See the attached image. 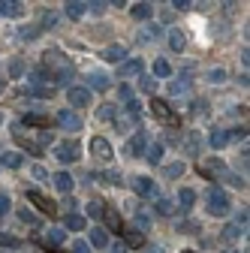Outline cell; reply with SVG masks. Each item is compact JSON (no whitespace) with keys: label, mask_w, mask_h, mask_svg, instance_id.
Returning a JSON list of instances; mask_svg holds the SVG:
<instances>
[{"label":"cell","mask_w":250,"mask_h":253,"mask_svg":"<svg viewBox=\"0 0 250 253\" xmlns=\"http://www.w3.org/2000/svg\"><path fill=\"white\" fill-rule=\"evenodd\" d=\"M151 112H154V118H157L160 124L172 126V130H178V126H181V118H178V115L169 109V103L160 100V97H154V100H151Z\"/></svg>","instance_id":"6da1fadb"},{"label":"cell","mask_w":250,"mask_h":253,"mask_svg":"<svg viewBox=\"0 0 250 253\" xmlns=\"http://www.w3.org/2000/svg\"><path fill=\"white\" fill-rule=\"evenodd\" d=\"M229 208H232V202H229V196H226V190L211 187V190H208V214L220 217V214H226Z\"/></svg>","instance_id":"7a4b0ae2"},{"label":"cell","mask_w":250,"mask_h":253,"mask_svg":"<svg viewBox=\"0 0 250 253\" xmlns=\"http://www.w3.org/2000/svg\"><path fill=\"white\" fill-rule=\"evenodd\" d=\"M196 169H199V175L202 178H220L223 172H226V166H223V160H220V157H205V160H199L196 163Z\"/></svg>","instance_id":"3957f363"},{"label":"cell","mask_w":250,"mask_h":253,"mask_svg":"<svg viewBox=\"0 0 250 253\" xmlns=\"http://www.w3.org/2000/svg\"><path fill=\"white\" fill-rule=\"evenodd\" d=\"M103 223H106V232H118V235L127 232V226H124V220H121L118 208H112V205L103 208Z\"/></svg>","instance_id":"277c9868"},{"label":"cell","mask_w":250,"mask_h":253,"mask_svg":"<svg viewBox=\"0 0 250 253\" xmlns=\"http://www.w3.org/2000/svg\"><path fill=\"white\" fill-rule=\"evenodd\" d=\"M54 157H57L60 163H76V160H79V142H76V139L60 142V145L54 148Z\"/></svg>","instance_id":"5b68a950"},{"label":"cell","mask_w":250,"mask_h":253,"mask_svg":"<svg viewBox=\"0 0 250 253\" xmlns=\"http://www.w3.org/2000/svg\"><path fill=\"white\" fill-rule=\"evenodd\" d=\"M90 154L97 157V160H112V145H109V139H103V136H93L90 139Z\"/></svg>","instance_id":"8992f818"},{"label":"cell","mask_w":250,"mask_h":253,"mask_svg":"<svg viewBox=\"0 0 250 253\" xmlns=\"http://www.w3.org/2000/svg\"><path fill=\"white\" fill-rule=\"evenodd\" d=\"M133 190L142 196V199H148V196H157V184H154L148 175H136L133 178Z\"/></svg>","instance_id":"52a82bcc"},{"label":"cell","mask_w":250,"mask_h":253,"mask_svg":"<svg viewBox=\"0 0 250 253\" xmlns=\"http://www.w3.org/2000/svg\"><path fill=\"white\" fill-rule=\"evenodd\" d=\"M57 124L64 126V130H70V133H79V130H82V118H79L76 112H70V109L57 112Z\"/></svg>","instance_id":"ba28073f"},{"label":"cell","mask_w":250,"mask_h":253,"mask_svg":"<svg viewBox=\"0 0 250 253\" xmlns=\"http://www.w3.org/2000/svg\"><path fill=\"white\" fill-rule=\"evenodd\" d=\"M27 202H34V205H37V208H40L42 214H54V202H51L48 196H42L40 190H34V187L27 190Z\"/></svg>","instance_id":"9c48e42d"},{"label":"cell","mask_w":250,"mask_h":253,"mask_svg":"<svg viewBox=\"0 0 250 253\" xmlns=\"http://www.w3.org/2000/svg\"><path fill=\"white\" fill-rule=\"evenodd\" d=\"M67 100H70V106H90V90L82 84H73L67 90Z\"/></svg>","instance_id":"30bf717a"},{"label":"cell","mask_w":250,"mask_h":253,"mask_svg":"<svg viewBox=\"0 0 250 253\" xmlns=\"http://www.w3.org/2000/svg\"><path fill=\"white\" fill-rule=\"evenodd\" d=\"M145 148H148V133L139 130V133L127 142V154H130V157H145Z\"/></svg>","instance_id":"8fae6325"},{"label":"cell","mask_w":250,"mask_h":253,"mask_svg":"<svg viewBox=\"0 0 250 253\" xmlns=\"http://www.w3.org/2000/svg\"><path fill=\"white\" fill-rule=\"evenodd\" d=\"M106 63H124V57H127V48H124L121 42H112V45H106L103 48V54H100Z\"/></svg>","instance_id":"7c38bea8"},{"label":"cell","mask_w":250,"mask_h":253,"mask_svg":"<svg viewBox=\"0 0 250 253\" xmlns=\"http://www.w3.org/2000/svg\"><path fill=\"white\" fill-rule=\"evenodd\" d=\"M24 15V3L15 0H0V18H21Z\"/></svg>","instance_id":"4fadbf2b"},{"label":"cell","mask_w":250,"mask_h":253,"mask_svg":"<svg viewBox=\"0 0 250 253\" xmlns=\"http://www.w3.org/2000/svg\"><path fill=\"white\" fill-rule=\"evenodd\" d=\"M142 70H145V63H142L139 57H130V60H124V63H121V79L142 76Z\"/></svg>","instance_id":"5bb4252c"},{"label":"cell","mask_w":250,"mask_h":253,"mask_svg":"<svg viewBox=\"0 0 250 253\" xmlns=\"http://www.w3.org/2000/svg\"><path fill=\"white\" fill-rule=\"evenodd\" d=\"M64 238H67V229H60V226H48V232H45L42 244L51 250V247H60V244H64Z\"/></svg>","instance_id":"9a60e30c"},{"label":"cell","mask_w":250,"mask_h":253,"mask_svg":"<svg viewBox=\"0 0 250 253\" xmlns=\"http://www.w3.org/2000/svg\"><path fill=\"white\" fill-rule=\"evenodd\" d=\"M109 87H112V82H109L106 73H90L87 76V90H109Z\"/></svg>","instance_id":"2e32d148"},{"label":"cell","mask_w":250,"mask_h":253,"mask_svg":"<svg viewBox=\"0 0 250 253\" xmlns=\"http://www.w3.org/2000/svg\"><path fill=\"white\" fill-rule=\"evenodd\" d=\"M127 250H139V247H145V235L142 232H136V229H130V232H124V241H121Z\"/></svg>","instance_id":"e0dca14e"},{"label":"cell","mask_w":250,"mask_h":253,"mask_svg":"<svg viewBox=\"0 0 250 253\" xmlns=\"http://www.w3.org/2000/svg\"><path fill=\"white\" fill-rule=\"evenodd\" d=\"M21 163H24V157L18 151H3L0 154V166H6V169H18Z\"/></svg>","instance_id":"ac0fdd59"},{"label":"cell","mask_w":250,"mask_h":253,"mask_svg":"<svg viewBox=\"0 0 250 253\" xmlns=\"http://www.w3.org/2000/svg\"><path fill=\"white\" fill-rule=\"evenodd\" d=\"M178 202H181V208H184V211H190V208L196 205V190H193V187H181Z\"/></svg>","instance_id":"d6986e66"},{"label":"cell","mask_w":250,"mask_h":253,"mask_svg":"<svg viewBox=\"0 0 250 253\" xmlns=\"http://www.w3.org/2000/svg\"><path fill=\"white\" fill-rule=\"evenodd\" d=\"M169 90H172V97L175 93H187L190 90V73H181L175 82H169Z\"/></svg>","instance_id":"ffe728a7"},{"label":"cell","mask_w":250,"mask_h":253,"mask_svg":"<svg viewBox=\"0 0 250 253\" xmlns=\"http://www.w3.org/2000/svg\"><path fill=\"white\" fill-rule=\"evenodd\" d=\"M51 178H54V187L60 190V193H70V190H73V175L57 172V175H51Z\"/></svg>","instance_id":"44dd1931"},{"label":"cell","mask_w":250,"mask_h":253,"mask_svg":"<svg viewBox=\"0 0 250 253\" xmlns=\"http://www.w3.org/2000/svg\"><path fill=\"white\" fill-rule=\"evenodd\" d=\"M145 157H148V163H154V166H157V163L163 160V145H160V142L148 145V148H145Z\"/></svg>","instance_id":"7402d4cb"},{"label":"cell","mask_w":250,"mask_h":253,"mask_svg":"<svg viewBox=\"0 0 250 253\" xmlns=\"http://www.w3.org/2000/svg\"><path fill=\"white\" fill-rule=\"evenodd\" d=\"M21 124H27V126H40V130H45V126H51V118H45V115H24V121Z\"/></svg>","instance_id":"603a6c76"},{"label":"cell","mask_w":250,"mask_h":253,"mask_svg":"<svg viewBox=\"0 0 250 253\" xmlns=\"http://www.w3.org/2000/svg\"><path fill=\"white\" fill-rule=\"evenodd\" d=\"M226 142H229V130H214V133H211V148H214V151H220Z\"/></svg>","instance_id":"cb8c5ba5"},{"label":"cell","mask_w":250,"mask_h":253,"mask_svg":"<svg viewBox=\"0 0 250 253\" xmlns=\"http://www.w3.org/2000/svg\"><path fill=\"white\" fill-rule=\"evenodd\" d=\"M64 226H67V229H73V232H82V229H84V217H82V214H67Z\"/></svg>","instance_id":"d4e9b609"},{"label":"cell","mask_w":250,"mask_h":253,"mask_svg":"<svg viewBox=\"0 0 250 253\" xmlns=\"http://www.w3.org/2000/svg\"><path fill=\"white\" fill-rule=\"evenodd\" d=\"M64 9H67V15H70V18H82V15H84V9H87V3H79V0H70V3H67Z\"/></svg>","instance_id":"484cf974"},{"label":"cell","mask_w":250,"mask_h":253,"mask_svg":"<svg viewBox=\"0 0 250 253\" xmlns=\"http://www.w3.org/2000/svg\"><path fill=\"white\" fill-rule=\"evenodd\" d=\"M184 45H187L184 34H181V30H172V34H169V48L172 51H184Z\"/></svg>","instance_id":"4316f807"},{"label":"cell","mask_w":250,"mask_h":253,"mask_svg":"<svg viewBox=\"0 0 250 253\" xmlns=\"http://www.w3.org/2000/svg\"><path fill=\"white\" fill-rule=\"evenodd\" d=\"M90 244H93V247H106V244H109V232L97 226V229L90 232Z\"/></svg>","instance_id":"83f0119b"},{"label":"cell","mask_w":250,"mask_h":253,"mask_svg":"<svg viewBox=\"0 0 250 253\" xmlns=\"http://www.w3.org/2000/svg\"><path fill=\"white\" fill-rule=\"evenodd\" d=\"M130 12H133V18H151L154 15V6L151 3H136Z\"/></svg>","instance_id":"f1b7e54d"},{"label":"cell","mask_w":250,"mask_h":253,"mask_svg":"<svg viewBox=\"0 0 250 253\" xmlns=\"http://www.w3.org/2000/svg\"><path fill=\"white\" fill-rule=\"evenodd\" d=\"M154 76H157V79H169L172 76V67H169L166 60H154Z\"/></svg>","instance_id":"f546056e"},{"label":"cell","mask_w":250,"mask_h":253,"mask_svg":"<svg viewBox=\"0 0 250 253\" xmlns=\"http://www.w3.org/2000/svg\"><path fill=\"white\" fill-rule=\"evenodd\" d=\"M18 220H21V223H27V226H40V220H37V214L30 211V208H21V211H18Z\"/></svg>","instance_id":"4dcf8cb0"},{"label":"cell","mask_w":250,"mask_h":253,"mask_svg":"<svg viewBox=\"0 0 250 253\" xmlns=\"http://www.w3.org/2000/svg\"><path fill=\"white\" fill-rule=\"evenodd\" d=\"M157 34H160V27L151 24V27H145L142 34H139V40H142V42H154V40H157Z\"/></svg>","instance_id":"1f68e13d"},{"label":"cell","mask_w":250,"mask_h":253,"mask_svg":"<svg viewBox=\"0 0 250 253\" xmlns=\"http://www.w3.org/2000/svg\"><path fill=\"white\" fill-rule=\"evenodd\" d=\"M136 223H139V229H148V226H151V214H148L145 208L136 211Z\"/></svg>","instance_id":"d6a6232c"},{"label":"cell","mask_w":250,"mask_h":253,"mask_svg":"<svg viewBox=\"0 0 250 253\" xmlns=\"http://www.w3.org/2000/svg\"><path fill=\"white\" fill-rule=\"evenodd\" d=\"M163 175H166V178H178V175H184V163H172V166H166Z\"/></svg>","instance_id":"836d02e7"},{"label":"cell","mask_w":250,"mask_h":253,"mask_svg":"<svg viewBox=\"0 0 250 253\" xmlns=\"http://www.w3.org/2000/svg\"><path fill=\"white\" fill-rule=\"evenodd\" d=\"M241 232H244V229H241V226H235V223H229V226H226V229H223V238H226V241H235V238H238V235H241Z\"/></svg>","instance_id":"e575fe53"},{"label":"cell","mask_w":250,"mask_h":253,"mask_svg":"<svg viewBox=\"0 0 250 253\" xmlns=\"http://www.w3.org/2000/svg\"><path fill=\"white\" fill-rule=\"evenodd\" d=\"M157 211H160V214H166V217H169V214H175V205H172V202H169V199H157Z\"/></svg>","instance_id":"d590c367"},{"label":"cell","mask_w":250,"mask_h":253,"mask_svg":"<svg viewBox=\"0 0 250 253\" xmlns=\"http://www.w3.org/2000/svg\"><path fill=\"white\" fill-rule=\"evenodd\" d=\"M139 87H142L145 93H154V90H157V82H154V79H148V76H142V82H139Z\"/></svg>","instance_id":"8d00e7d4"},{"label":"cell","mask_w":250,"mask_h":253,"mask_svg":"<svg viewBox=\"0 0 250 253\" xmlns=\"http://www.w3.org/2000/svg\"><path fill=\"white\" fill-rule=\"evenodd\" d=\"M103 208H106L103 202H87V214L90 217H103Z\"/></svg>","instance_id":"74e56055"},{"label":"cell","mask_w":250,"mask_h":253,"mask_svg":"<svg viewBox=\"0 0 250 253\" xmlns=\"http://www.w3.org/2000/svg\"><path fill=\"white\" fill-rule=\"evenodd\" d=\"M30 172H34V178H37V181H51V175H48V172H45L42 166H34Z\"/></svg>","instance_id":"f35d334b"},{"label":"cell","mask_w":250,"mask_h":253,"mask_svg":"<svg viewBox=\"0 0 250 253\" xmlns=\"http://www.w3.org/2000/svg\"><path fill=\"white\" fill-rule=\"evenodd\" d=\"M40 37V27H24L21 30V40H37Z\"/></svg>","instance_id":"ab89813d"},{"label":"cell","mask_w":250,"mask_h":253,"mask_svg":"<svg viewBox=\"0 0 250 253\" xmlns=\"http://www.w3.org/2000/svg\"><path fill=\"white\" fill-rule=\"evenodd\" d=\"M21 73H24V67H21V60H12V63H9V76H12V79H18Z\"/></svg>","instance_id":"60d3db41"},{"label":"cell","mask_w":250,"mask_h":253,"mask_svg":"<svg viewBox=\"0 0 250 253\" xmlns=\"http://www.w3.org/2000/svg\"><path fill=\"white\" fill-rule=\"evenodd\" d=\"M57 24V15L54 12H42V27H54Z\"/></svg>","instance_id":"b9f144b4"},{"label":"cell","mask_w":250,"mask_h":253,"mask_svg":"<svg viewBox=\"0 0 250 253\" xmlns=\"http://www.w3.org/2000/svg\"><path fill=\"white\" fill-rule=\"evenodd\" d=\"M100 118L103 121H115V106H103L100 109Z\"/></svg>","instance_id":"7bdbcfd3"},{"label":"cell","mask_w":250,"mask_h":253,"mask_svg":"<svg viewBox=\"0 0 250 253\" xmlns=\"http://www.w3.org/2000/svg\"><path fill=\"white\" fill-rule=\"evenodd\" d=\"M70 253H90V244H87V241H76Z\"/></svg>","instance_id":"ee69618b"},{"label":"cell","mask_w":250,"mask_h":253,"mask_svg":"<svg viewBox=\"0 0 250 253\" xmlns=\"http://www.w3.org/2000/svg\"><path fill=\"white\" fill-rule=\"evenodd\" d=\"M9 208H12V202H9V196H6V193H0V214H6Z\"/></svg>","instance_id":"f6af8a7d"},{"label":"cell","mask_w":250,"mask_h":253,"mask_svg":"<svg viewBox=\"0 0 250 253\" xmlns=\"http://www.w3.org/2000/svg\"><path fill=\"white\" fill-rule=\"evenodd\" d=\"M208 79H211L214 84H220V82L226 79V73H223V70H211V76H208Z\"/></svg>","instance_id":"bcb514c9"},{"label":"cell","mask_w":250,"mask_h":253,"mask_svg":"<svg viewBox=\"0 0 250 253\" xmlns=\"http://www.w3.org/2000/svg\"><path fill=\"white\" fill-rule=\"evenodd\" d=\"M121 100H124V103H130V100H133V90H130V84H121Z\"/></svg>","instance_id":"7dc6e473"},{"label":"cell","mask_w":250,"mask_h":253,"mask_svg":"<svg viewBox=\"0 0 250 253\" xmlns=\"http://www.w3.org/2000/svg\"><path fill=\"white\" fill-rule=\"evenodd\" d=\"M0 244H6V247H18L21 241H18V238H12V235H0Z\"/></svg>","instance_id":"c3c4849f"},{"label":"cell","mask_w":250,"mask_h":253,"mask_svg":"<svg viewBox=\"0 0 250 253\" xmlns=\"http://www.w3.org/2000/svg\"><path fill=\"white\" fill-rule=\"evenodd\" d=\"M178 229L181 232H199V223H190V220H187V223H181Z\"/></svg>","instance_id":"681fc988"},{"label":"cell","mask_w":250,"mask_h":253,"mask_svg":"<svg viewBox=\"0 0 250 253\" xmlns=\"http://www.w3.org/2000/svg\"><path fill=\"white\" fill-rule=\"evenodd\" d=\"M187 148H190V151H199V136H196V133L187 139Z\"/></svg>","instance_id":"f907efd6"},{"label":"cell","mask_w":250,"mask_h":253,"mask_svg":"<svg viewBox=\"0 0 250 253\" xmlns=\"http://www.w3.org/2000/svg\"><path fill=\"white\" fill-rule=\"evenodd\" d=\"M87 9H90V12H93V15H100V12H103V9H106V3H90V6H87Z\"/></svg>","instance_id":"816d5d0a"},{"label":"cell","mask_w":250,"mask_h":253,"mask_svg":"<svg viewBox=\"0 0 250 253\" xmlns=\"http://www.w3.org/2000/svg\"><path fill=\"white\" fill-rule=\"evenodd\" d=\"M232 136H235V139H244V136H247V130H241V126H238V130H232V133H229V139H232Z\"/></svg>","instance_id":"f5cc1de1"},{"label":"cell","mask_w":250,"mask_h":253,"mask_svg":"<svg viewBox=\"0 0 250 253\" xmlns=\"http://www.w3.org/2000/svg\"><path fill=\"white\" fill-rule=\"evenodd\" d=\"M172 6H175V9H181V12H184V9H190V3H187V0H178V3H172Z\"/></svg>","instance_id":"db71d44e"},{"label":"cell","mask_w":250,"mask_h":253,"mask_svg":"<svg viewBox=\"0 0 250 253\" xmlns=\"http://www.w3.org/2000/svg\"><path fill=\"white\" fill-rule=\"evenodd\" d=\"M148 253H163V250L160 247H148Z\"/></svg>","instance_id":"11a10c76"},{"label":"cell","mask_w":250,"mask_h":253,"mask_svg":"<svg viewBox=\"0 0 250 253\" xmlns=\"http://www.w3.org/2000/svg\"><path fill=\"white\" fill-rule=\"evenodd\" d=\"M0 90H3V79H0Z\"/></svg>","instance_id":"9f6ffc18"},{"label":"cell","mask_w":250,"mask_h":253,"mask_svg":"<svg viewBox=\"0 0 250 253\" xmlns=\"http://www.w3.org/2000/svg\"><path fill=\"white\" fill-rule=\"evenodd\" d=\"M184 253H193V250H184Z\"/></svg>","instance_id":"6f0895ef"},{"label":"cell","mask_w":250,"mask_h":253,"mask_svg":"<svg viewBox=\"0 0 250 253\" xmlns=\"http://www.w3.org/2000/svg\"><path fill=\"white\" fill-rule=\"evenodd\" d=\"M226 253H235V250H226Z\"/></svg>","instance_id":"680465c9"}]
</instances>
